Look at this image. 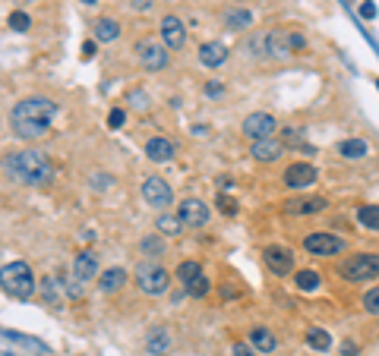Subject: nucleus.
Masks as SVG:
<instances>
[{"label": "nucleus", "instance_id": "nucleus-38", "mask_svg": "<svg viewBox=\"0 0 379 356\" xmlns=\"http://www.w3.org/2000/svg\"><path fill=\"white\" fill-rule=\"evenodd\" d=\"M341 353H345V356H357V347H354L351 341H345V344H341Z\"/></svg>", "mask_w": 379, "mask_h": 356}, {"label": "nucleus", "instance_id": "nucleus-24", "mask_svg": "<svg viewBox=\"0 0 379 356\" xmlns=\"http://www.w3.org/2000/svg\"><path fill=\"white\" fill-rule=\"evenodd\" d=\"M250 344H253V350H259V353H272V350H275V334H272L269 328H253L250 331Z\"/></svg>", "mask_w": 379, "mask_h": 356}, {"label": "nucleus", "instance_id": "nucleus-30", "mask_svg": "<svg viewBox=\"0 0 379 356\" xmlns=\"http://www.w3.org/2000/svg\"><path fill=\"white\" fill-rule=\"evenodd\" d=\"M297 287L300 290H307V294H310V290H319V284H323V278H319L316 271H297Z\"/></svg>", "mask_w": 379, "mask_h": 356}, {"label": "nucleus", "instance_id": "nucleus-32", "mask_svg": "<svg viewBox=\"0 0 379 356\" xmlns=\"http://www.w3.org/2000/svg\"><path fill=\"white\" fill-rule=\"evenodd\" d=\"M364 309L370 315H379V287H370L364 294Z\"/></svg>", "mask_w": 379, "mask_h": 356}, {"label": "nucleus", "instance_id": "nucleus-39", "mask_svg": "<svg viewBox=\"0 0 379 356\" xmlns=\"http://www.w3.org/2000/svg\"><path fill=\"white\" fill-rule=\"evenodd\" d=\"M221 92H225L221 89V83H209L206 85V95H221Z\"/></svg>", "mask_w": 379, "mask_h": 356}, {"label": "nucleus", "instance_id": "nucleus-33", "mask_svg": "<svg viewBox=\"0 0 379 356\" xmlns=\"http://www.w3.org/2000/svg\"><path fill=\"white\" fill-rule=\"evenodd\" d=\"M29 26H32V19H29L22 10H16V13H10V28H16V32H29Z\"/></svg>", "mask_w": 379, "mask_h": 356}, {"label": "nucleus", "instance_id": "nucleus-27", "mask_svg": "<svg viewBox=\"0 0 379 356\" xmlns=\"http://www.w3.org/2000/svg\"><path fill=\"white\" fill-rule=\"evenodd\" d=\"M250 22H253V16H250L247 10H227V16H225V26L234 28V32H241V28H250Z\"/></svg>", "mask_w": 379, "mask_h": 356}, {"label": "nucleus", "instance_id": "nucleus-31", "mask_svg": "<svg viewBox=\"0 0 379 356\" xmlns=\"http://www.w3.org/2000/svg\"><path fill=\"white\" fill-rule=\"evenodd\" d=\"M209 287H212V284H209V278H206V274H200V278H196V281H190L184 290H186L190 296H206Z\"/></svg>", "mask_w": 379, "mask_h": 356}, {"label": "nucleus", "instance_id": "nucleus-7", "mask_svg": "<svg viewBox=\"0 0 379 356\" xmlns=\"http://www.w3.org/2000/svg\"><path fill=\"white\" fill-rule=\"evenodd\" d=\"M275 130H278L275 117L266 114V110H256V114H250L247 120H243V126H241V133L247 139H253V142H259V139H272V136H275Z\"/></svg>", "mask_w": 379, "mask_h": 356}, {"label": "nucleus", "instance_id": "nucleus-13", "mask_svg": "<svg viewBox=\"0 0 379 356\" xmlns=\"http://www.w3.org/2000/svg\"><path fill=\"white\" fill-rule=\"evenodd\" d=\"M159 32H161V42H165V48H184V42H186V28H184V22L177 19V16H165L161 19V26H159Z\"/></svg>", "mask_w": 379, "mask_h": 356}, {"label": "nucleus", "instance_id": "nucleus-10", "mask_svg": "<svg viewBox=\"0 0 379 356\" xmlns=\"http://www.w3.org/2000/svg\"><path fill=\"white\" fill-rule=\"evenodd\" d=\"M136 57L139 63H143L145 69H165L168 67V54H165V44L161 42H152V38H143V42L136 44Z\"/></svg>", "mask_w": 379, "mask_h": 356}, {"label": "nucleus", "instance_id": "nucleus-5", "mask_svg": "<svg viewBox=\"0 0 379 356\" xmlns=\"http://www.w3.org/2000/svg\"><path fill=\"white\" fill-rule=\"evenodd\" d=\"M341 278L351 284H364V281H376L379 278V255L376 253H357L351 259H345L341 265Z\"/></svg>", "mask_w": 379, "mask_h": 356}, {"label": "nucleus", "instance_id": "nucleus-40", "mask_svg": "<svg viewBox=\"0 0 379 356\" xmlns=\"http://www.w3.org/2000/svg\"><path fill=\"white\" fill-rule=\"evenodd\" d=\"M130 7H133V10H149V7H152V0H133Z\"/></svg>", "mask_w": 379, "mask_h": 356}, {"label": "nucleus", "instance_id": "nucleus-9", "mask_svg": "<svg viewBox=\"0 0 379 356\" xmlns=\"http://www.w3.org/2000/svg\"><path fill=\"white\" fill-rule=\"evenodd\" d=\"M143 199H145V205L165 212V208L171 205L174 192H171V186H168L161 177H145V183H143Z\"/></svg>", "mask_w": 379, "mask_h": 356}, {"label": "nucleus", "instance_id": "nucleus-41", "mask_svg": "<svg viewBox=\"0 0 379 356\" xmlns=\"http://www.w3.org/2000/svg\"><path fill=\"white\" fill-rule=\"evenodd\" d=\"M221 212H225V214H234V202H231V199H221Z\"/></svg>", "mask_w": 379, "mask_h": 356}, {"label": "nucleus", "instance_id": "nucleus-2", "mask_svg": "<svg viewBox=\"0 0 379 356\" xmlns=\"http://www.w3.org/2000/svg\"><path fill=\"white\" fill-rule=\"evenodd\" d=\"M3 173L16 183H26V186H45L51 183L54 177V164L48 161V155L38 149H22V151H10L3 158Z\"/></svg>", "mask_w": 379, "mask_h": 356}, {"label": "nucleus", "instance_id": "nucleus-20", "mask_svg": "<svg viewBox=\"0 0 379 356\" xmlns=\"http://www.w3.org/2000/svg\"><path fill=\"white\" fill-rule=\"evenodd\" d=\"M200 60H202V67H221L227 60V48L221 42H206L200 48Z\"/></svg>", "mask_w": 379, "mask_h": 356}, {"label": "nucleus", "instance_id": "nucleus-4", "mask_svg": "<svg viewBox=\"0 0 379 356\" xmlns=\"http://www.w3.org/2000/svg\"><path fill=\"white\" fill-rule=\"evenodd\" d=\"M253 44H259L262 51L269 57H291L294 51H303L307 48V38H303L300 32H288V28H275V32H269V35H262L259 42H253Z\"/></svg>", "mask_w": 379, "mask_h": 356}, {"label": "nucleus", "instance_id": "nucleus-23", "mask_svg": "<svg viewBox=\"0 0 379 356\" xmlns=\"http://www.w3.org/2000/svg\"><path fill=\"white\" fill-rule=\"evenodd\" d=\"M338 155L348 158V161H357V158L370 155V145L364 139H345V142H338Z\"/></svg>", "mask_w": 379, "mask_h": 356}, {"label": "nucleus", "instance_id": "nucleus-1", "mask_svg": "<svg viewBox=\"0 0 379 356\" xmlns=\"http://www.w3.org/2000/svg\"><path fill=\"white\" fill-rule=\"evenodd\" d=\"M57 117V104L51 98H42V95H32V98H22L13 110H10V126L19 139L32 142V139L45 136L51 130Z\"/></svg>", "mask_w": 379, "mask_h": 356}, {"label": "nucleus", "instance_id": "nucleus-42", "mask_svg": "<svg viewBox=\"0 0 379 356\" xmlns=\"http://www.w3.org/2000/svg\"><path fill=\"white\" fill-rule=\"evenodd\" d=\"M234 356H250V347H247V344H237V347H234Z\"/></svg>", "mask_w": 379, "mask_h": 356}, {"label": "nucleus", "instance_id": "nucleus-37", "mask_svg": "<svg viewBox=\"0 0 379 356\" xmlns=\"http://www.w3.org/2000/svg\"><path fill=\"white\" fill-rule=\"evenodd\" d=\"M83 57H86V60H92V57H95V42H86L83 44Z\"/></svg>", "mask_w": 379, "mask_h": 356}, {"label": "nucleus", "instance_id": "nucleus-3", "mask_svg": "<svg viewBox=\"0 0 379 356\" xmlns=\"http://www.w3.org/2000/svg\"><path fill=\"white\" fill-rule=\"evenodd\" d=\"M0 287L3 294L16 296V300H29L35 294V274L26 262H10L0 268Z\"/></svg>", "mask_w": 379, "mask_h": 356}, {"label": "nucleus", "instance_id": "nucleus-18", "mask_svg": "<svg viewBox=\"0 0 379 356\" xmlns=\"http://www.w3.org/2000/svg\"><path fill=\"white\" fill-rule=\"evenodd\" d=\"M92 35H95V42H118L120 38V22L111 19V16H102V19H95V26H92Z\"/></svg>", "mask_w": 379, "mask_h": 356}, {"label": "nucleus", "instance_id": "nucleus-29", "mask_svg": "<svg viewBox=\"0 0 379 356\" xmlns=\"http://www.w3.org/2000/svg\"><path fill=\"white\" fill-rule=\"evenodd\" d=\"M357 221L366 227V230H379V205H364L357 212Z\"/></svg>", "mask_w": 379, "mask_h": 356}, {"label": "nucleus", "instance_id": "nucleus-14", "mask_svg": "<svg viewBox=\"0 0 379 356\" xmlns=\"http://www.w3.org/2000/svg\"><path fill=\"white\" fill-rule=\"evenodd\" d=\"M95 274H98V255L95 253H89V249H86V253L76 255V262H73V278H76V281L89 284Z\"/></svg>", "mask_w": 379, "mask_h": 356}, {"label": "nucleus", "instance_id": "nucleus-25", "mask_svg": "<svg viewBox=\"0 0 379 356\" xmlns=\"http://www.w3.org/2000/svg\"><path fill=\"white\" fill-rule=\"evenodd\" d=\"M155 227H159V230L165 233V237H177V233H184V221H180L177 214H168V212H161V214H159Z\"/></svg>", "mask_w": 379, "mask_h": 356}, {"label": "nucleus", "instance_id": "nucleus-36", "mask_svg": "<svg viewBox=\"0 0 379 356\" xmlns=\"http://www.w3.org/2000/svg\"><path fill=\"white\" fill-rule=\"evenodd\" d=\"M360 16H364V19H373V16H376V7H373L370 0H366V3H360Z\"/></svg>", "mask_w": 379, "mask_h": 356}, {"label": "nucleus", "instance_id": "nucleus-21", "mask_svg": "<svg viewBox=\"0 0 379 356\" xmlns=\"http://www.w3.org/2000/svg\"><path fill=\"white\" fill-rule=\"evenodd\" d=\"M284 208H288V214H319L325 208V199H319V196H310V199H291Z\"/></svg>", "mask_w": 379, "mask_h": 356}, {"label": "nucleus", "instance_id": "nucleus-16", "mask_svg": "<svg viewBox=\"0 0 379 356\" xmlns=\"http://www.w3.org/2000/svg\"><path fill=\"white\" fill-rule=\"evenodd\" d=\"M282 155H284V145L278 142L275 136L253 142V158H256V161H266V164H272V161H278Z\"/></svg>", "mask_w": 379, "mask_h": 356}, {"label": "nucleus", "instance_id": "nucleus-11", "mask_svg": "<svg viewBox=\"0 0 379 356\" xmlns=\"http://www.w3.org/2000/svg\"><path fill=\"white\" fill-rule=\"evenodd\" d=\"M319 180L316 167L307 164V161H294V164L284 167V183L291 186V189H307V186H313Z\"/></svg>", "mask_w": 379, "mask_h": 356}, {"label": "nucleus", "instance_id": "nucleus-28", "mask_svg": "<svg viewBox=\"0 0 379 356\" xmlns=\"http://www.w3.org/2000/svg\"><path fill=\"white\" fill-rule=\"evenodd\" d=\"M200 274H202L200 262H180V268H177V281L186 287V284H190V281H196Z\"/></svg>", "mask_w": 379, "mask_h": 356}, {"label": "nucleus", "instance_id": "nucleus-45", "mask_svg": "<svg viewBox=\"0 0 379 356\" xmlns=\"http://www.w3.org/2000/svg\"><path fill=\"white\" fill-rule=\"evenodd\" d=\"M376 85H379V79H376Z\"/></svg>", "mask_w": 379, "mask_h": 356}, {"label": "nucleus", "instance_id": "nucleus-22", "mask_svg": "<svg viewBox=\"0 0 379 356\" xmlns=\"http://www.w3.org/2000/svg\"><path fill=\"white\" fill-rule=\"evenodd\" d=\"M124 284H127V271H124V268H108V271L102 274L98 287H102V294H118Z\"/></svg>", "mask_w": 379, "mask_h": 356}, {"label": "nucleus", "instance_id": "nucleus-43", "mask_svg": "<svg viewBox=\"0 0 379 356\" xmlns=\"http://www.w3.org/2000/svg\"><path fill=\"white\" fill-rule=\"evenodd\" d=\"M83 3H89V7H92V3H98V0H83Z\"/></svg>", "mask_w": 379, "mask_h": 356}, {"label": "nucleus", "instance_id": "nucleus-6", "mask_svg": "<svg viewBox=\"0 0 379 356\" xmlns=\"http://www.w3.org/2000/svg\"><path fill=\"white\" fill-rule=\"evenodd\" d=\"M168 284H171V274H168V268L159 265V262H143V265L136 268V287L143 290V294L159 296L168 290Z\"/></svg>", "mask_w": 379, "mask_h": 356}, {"label": "nucleus", "instance_id": "nucleus-26", "mask_svg": "<svg viewBox=\"0 0 379 356\" xmlns=\"http://www.w3.org/2000/svg\"><path fill=\"white\" fill-rule=\"evenodd\" d=\"M307 344H310L313 350H319V353H325V350L332 347V337L325 328H310L307 331Z\"/></svg>", "mask_w": 379, "mask_h": 356}, {"label": "nucleus", "instance_id": "nucleus-15", "mask_svg": "<svg viewBox=\"0 0 379 356\" xmlns=\"http://www.w3.org/2000/svg\"><path fill=\"white\" fill-rule=\"evenodd\" d=\"M266 265L275 274H288L294 268V253L284 246H266Z\"/></svg>", "mask_w": 379, "mask_h": 356}, {"label": "nucleus", "instance_id": "nucleus-34", "mask_svg": "<svg viewBox=\"0 0 379 356\" xmlns=\"http://www.w3.org/2000/svg\"><path fill=\"white\" fill-rule=\"evenodd\" d=\"M139 249H143L145 255H161V253H165V246H161V240H155V237H145V240L139 243Z\"/></svg>", "mask_w": 379, "mask_h": 356}, {"label": "nucleus", "instance_id": "nucleus-44", "mask_svg": "<svg viewBox=\"0 0 379 356\" xmlns=\"http://www.w3.org/2000/svg\"><path fill=\"white\" fill-rule=\"evenodd\" d=\"M22 3H38V0H22Z\"/></svg>", "mask_w": 379, "mask_h": 356}, {"label": "nucleus", "instance_id": "nucleus-8", "mask_svg": "<svg viewBox=\"0 0 379 356\" xmlns=\"http://www.w3.org/2000/svg\"><path fill=\"white\" fill-rule=\"evenodd\" d=\"M303 249L313 253V255H325V259H332V255L345 253V240H341V237H332V233H310V237L303 240Z\"/></svg>", "mask_w": 379, "mask_h": 356}, {"label": "nucleus", "instance_id": "nucleus-35", "mask_svg": "<svg viewBox=\"0 0 379 356\" xmlns=\"http://www.w3.org/2000/svg\"><path fill=\"white\" fill-rule=\"evenodd\" d=\"M108 126H124V110H111L108 114Z\"/></svg>", "mask_w": 379, "mask_h": 356}, {"label": "nucleus", "instance_id": "nucleus-17", "mask_svg": "<svg viewBox=\"0 0 379 356\" xmlns=\"http://www.w3.org/2000/svg\"><path fill=\"white\" fill-rule=\"evenodd\" d=\"M171 350V331L168 328H152L145 334V353L149 356H165Z\"/></svg>", "mask_w": 379, "mask_h": 356}, {"label": "nucleus", "instance_id": "nucleus-12", "mask_svg": "<svg viewBox=\"0 0 379 356\" xmlns=\"http://www.w3.org/2000/svg\"><path fill=\"white\" fill-rule=\"evenodd\" d=\"M177 218L184 221V227H190V230H196V227H202L209 221V205L200 199H184L177 208Z\"/></svg>", "mask_w": 379, "mask_h": 356}, {"label": "nucleus", "instance_id": "nucleus-19", "mask_svg": "<svg viewBox=\"0 0 379 356\" xmlns=\"http://www.w3.org/2000/svg\"><path fill=\"white\" fill-rule=\"evenodd\" d=\"M145 155L152 158V161H171L174 158V142L165 136H155L145 142Z\"/></svg>", "mask_w": 379, "mask_h": 356}]
</instances>
